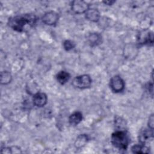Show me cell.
<instances>
[{
  "instance_id": "7a4b0ae2",
  "label": "cell",
  "mask_w": 154,
  "mask_h": 154,
  "mask_svg": "<svg viewBox=\"0 0 154 154\" xmlns=\"http://www.w3.org/2000/svg\"><path fill=\"white\" fill-rule=\"evenodd\" d=\"M111 141L116 148L125 150L128 146L129 139L127 133L125 131L119 130L112 134Z\"/></svg>"
},
{
  "instance_id": "5b68a950",
  "label": "cell",
  "mask_w": 154,
  "mask_h": 154,
  "mask_svg": "<svg viewBox=\"0 0 154 154\" xmlns=\"http://www.w3.org/2000/svg\"><path fill=\"white\" fill-rule=\"evenodd\" d=\"M109 85L113 92L120 93L124 90L125 84L123 79L120 76L115 75L111 78Z\"/></svg>"
},
{
  "instance_id": "2e32d148",
  "label": "cell",
  "mask_w": 154,
  "mask_h": 154,
  "mask_svg": "<svg viewBox=\"0 0 154 154\" xmlns=\"http://www.w3.org/2000/svg\"><path fill=\"white\" fill-rule=\"evenodd\" d=\"M12 79L11 73L7 71L2 72L1 73V84L7 85L9 84Z\"/></svg>"
},
{
  "instance_id": "ac0fdd59",
  "label": "cell",
  "mask_w": 154,
  "mask_h": 154,
  "mask_svg": "<svg viewBox=\"0 0 154 154\" xmlns=\"http://www.w3.org/2000/svg\"><path fill=\"white\" fill-rule=\"evenodd\" d=\"M153 120H154V117H153V114H151L149 118V120H148V127L150 129H153Z\"/></svg>"
},
{
  "instance_id": "5bb4252c",
  "label": "cell",
  "mask_w": 154,
  "mask_h": 154,
  "mask_svg": "<svg viewBox=\"0 0 154 154\" xmlns=\"http://www.w3.org/2000/svg\"><path fill=\"white\" fill-rule=\"evenodd\" d=\"M70 74L64 70H61L59 72L57 75H56V78L57 81L60 84H66L70 79Z\"/></svg>"
},
{
  "instance_id": "52a82bcc",
  "label": "cell",
  "mask_w": 154,
  "mask_h": 154,
  "mask_svg": "<svg viewBox=\"0 0 154 154\" xmlns=\"http://www.w3.org/2000/svg\"><path fill=\"white\" fill-rule=\"evenodd\" d=\"M153 138V129L148 128H144L141 130L139 135L138 140L139 142L141 144L145 145L146 143L149 142Z\"/></svg>"
},
{
  "instance_id": "4fadbf2b",
  "label": "cell",
  "mask_w": 154,
  "mask_h": 154,
  "mask_svg": "<svg viewBox=\"0 0 154 154\" xmlns=\"http://www.w3.org/2000/svg\"><path fill=\"white\" fill-rule=\"evenodd\" d=\"M131 150L134 153L143 154L149 153L150 152V149L144 144H135L131 147Z\"/></svg>"
},
{
  "instance_id": "3957f363",
  "label": "cell",
  "mask_w": 154,
  "mask_h": 154,
  "mask_svg": "<svg viewBox=\"0 0 154 154\" xmlns=\"http://www.w3.org/2000/svg\"><path fill=\"white\" fill-rule=\"evenodd\" d=\"M91 78L87 74L81 75L76 76L72 81V84L77 88L79 89H85L89 88L91 84Z\"/></svg>"
},
{
  "instance_id": "8fae6325",
  "label": "cell",
  "mask_w": 154,
  "mask_h": 154,
  "mask_svg": "<svg viewBox=\"0 0 154 154\" xmlns=\"http://www.w3.org/2000/svg\"><path fill=\"white\" fill-rule=\"evenodd\" d=\"M88 41L91 46H97L102 43V35L99 33H91L88 37Z\"/></svg>"
},
{
  "instance_id": "277c9868",
  "label": "cell",
  "mask_w": 154,
  "mask_h": 154,
  "mask_svg": "<svg viewBox=\"0 0 154 154\" xmlns=\"http://www.w3.org/2000/svg\"><path fill=\"white\" fill-rule=\"evenodd\" d=\"M137 42L140 45H147L152 46L153 43V33L148 29H143L137 35Z\"/></svg>"
},
{
  "instance_id": "9a60e30c",
  "label": "cell",
  "mask_w": 154,
  "mask_h": 154,
  "mask_svg": "<svg viewBox=\"0 0 154 154\" xmlns=\"http://www.w3.org/2000/svg\"><path fill=\"white\" fill-rule=\"evenodd\" d=\"M88 140V136L85 134H81L79 135L75 143V146L76 148H81L85 145Z\"/></svg>"
},
{
  "instance_id": "6da1fadb",
  "label": "cell",
  "mask_w": 154,
  "mask_h": 154,
  "mask_svg": "<svg viewBox=\"0 0 154 154\" xmlns=\"http://www.w3.org/2000/svg\"><path fill=\"white\" fill-rule=\"evenodd\" d=\"M37 17L33 14H25L9 18L8 25L13 30L23 32L28 28L33 27L36 23Z\"/></svg>"
},
{
  "instance_id": "ba28073f",
  "label": "cell",
  "mask_w": 154,
  "mask_h": 154,
  "mask_svg": "<svg viewBox=\"0 0 154 154\" xmlns=\"http://www.w3.org/2000/svg\"><path fill=\"white\" fill-rule=\"evenodd\" d=\"M59 19L58 14L55 11H48L43 16L42 19V22L47 25H55Z\"/></svg>"
},
{
  "instance_id": "8992f818",
  "label": "cell",
  "mask_w": 154,
  "mask_h": 154,
  "mask_svg": "<svg viewBox=\"0 0 154 154\" xmlns=\"http://www.w3.org/2000/svg\"><path fill=\"white\" fill-rule=\"evenodd\" d=\"M71 9L76 14L85 13L90 8V5L82 0H75L71 3Z\"/></svg>"
},
{
  "instance_id": "7c38bea8",
  "label": "cell",
  "mask_w": 154,
  "mask_h": 154,
  "mask_svg": "<svg viewBox=\"0 0 154 154\" xmlns=\"http://www.w3.org/2000/svg\"><path fill=\"white\" fill-rule=\"evenodd\" d=\"M82 120V114L79 111H76L72 113L69 117V122L71 125L76 126L78 125Z\"/></svg>"
},
{
  "instance_id": "9c48e42d",
  "label": "cell",
  "mask_w": 154,
  "mask_h": 154,
  "mask_svg": "<svg viewBox=\"0 0 154 154\" xmlns=\"http://www.w3.org/2000/svg\"><path fill=\"white\" fill-rule=\"evenodd\" d=\"M48 101V97L45 93L37 92L32 97L33 104L38 107L44 106Z\"/></svg>"
},
{
  "instance_id": "d6986e66",
  "label": "cell",
  "mask_w": 154,
  "mask_h": 154,
  "mask_svg": "<svg viewBox=\"0 0 154 154\" xmlns=\"http://www.w3.org/2000/svg\"><path fill=\"white\" fill-rule=\"evenodd\" d=\"M116 1H104L103 2L105 3V4H108V5H112V4H114V2H115Z\"/></svg>"
},
{
  "instance_id": "e0dca14e",
  "label": "cell",
  "mask_w": 154,
  "mask_h": 154,
  "mask_svg": "<svg viewBox=\"0 0 154 154\" xmlns=\"http://www.w3.org/2000/svg\"><path fill=\"white\" fill-rule=\"evenodd\" d=\"M63 47L66 51H69L75 47V43L72 40H66L63 43Z\"/></svg>"
},
{
  "instance_id": "30bf717a",
  "label": "cell",
  "mask_w": 154,
  "mask_h": 154,
  "mask_svg": "<svg viewBox=\"0 0 154 154\" xmlns=\"http://www.w3.org/2000/svg\"><path fill=\"white\" fill-rule=\"evenodd\" d=\"M85 15L86 19L91 22H97L100 19V13L97 9L94 8H89L85 13Z\"/></svg>"
}]
</instances>
